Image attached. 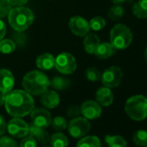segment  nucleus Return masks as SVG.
<instances>
[{
    "label": "nucleus",
    "mask_w": 147,
    "mask_h": 147,
    "mask_svg": "<svg viewBox=\"0 0 147 147\" xmlns=\"http://www.w3.org/2000/svg\"><path fill=\"white\" fill-rule=\"evenodd\" d=\"M0 147H18V143L9 136H2L0 138Z\"/></svg>",
    "instance_id": "2f4dec72"
},
{
    "label": "nucleus",
    "mask_w": 147,
    "mask_h": 147,
    "mask_svg": "<svg viewBox=\"0 0 147 147\" xmlns=\"http://www.w3.org/2000/svg\"><path fill=\"white\" fill-rule=\"evenodd\" d=\"M30 116L32 124L39 127L46 128L51 124V114L47 109L34 108L30 113Z\"/></svg>",
    "instance_id": "f8f14e48"
},
{
    "label": "nucleus",
    "mask_w": 147,
    "mask_h": 147,
    "mask_svg": "<svg viewBox=\"0 0 147 147\" xmlns=\"http://www.w3.org/2000/svg\"><path fill=\"white\" fill-rule=\"evenodd\" d=\"M124 74L122 69L118 66H111L106 68L101 74L102 84L109 88H114L119 86L123 81Z\"/></svg>",
    "instance_id": "423d86ee"
},
{
    "label": "nucleus",
    "mask_w": 147,
    "mask_h": 147,
    "mask_svg": "<svg viewBox=\"0 0 147 147\" xmlns=\"http://www.w3.org/2000/svg\"><path fill=\"white\" fill-rule=\"evenodd\" d=\"M146 99H147V97H146Z\"/></svg>",
    "instance_id": "37998d69"
},
{
    "label": "nucleus",
    "mask_w": 147,
    "mask_h": 147,
    "mask_svg": "<svg viewBox=\"0 0 147 147\" xmlns=\"http://www.w3.org/2000/svg\"><path fill=\"white\" fill-rule=\"evenodd\" d=\"M85 76H86L87 79L90 82H98L100 80L101 73L100 72V70L98 68H96L94 67H91L86 70Z\"/></svg>",
    "instance_id": "c756f323"
},
{
    "label": "nucleus",
    "mask_w": 147,
    "mask_h": 147,
    "mask_svg": "<svg viewBox=\"0 0 147 147\" xmlns=\"http://www.w3.org/2000/svg\"><path fill=\"white\" fill-rule=\"evenodd\" d=\"M5 95L6 94L2 92L0 90V106H3L5 105Z\"/></svg>",
    "instance_id": "4c0bfd02"
},
{
    "label": "nucleus",
    "mask_w": 147,
    "mask_h": 147,
    "mask_svg": "<svg viewBox=\"0 0 147 147\" xmlns=\"http://www.w3.org/2000/svg\"><path fill=\"white\" fill-rule=\"evenodd\" d=\"M6 112L14 118H22L30 114L35 108L32 96L24 90H11L5 95Z\"/></svg>",
    "instance_id": "f257e3e1"
},
{
    "label": "nucleus",
    "mask_w": 147,
    "mask_h": 147,
    "mask_svg": "<svg viewBox=\"0 0 147 147\" xmlns=\"http://www.w3.org/2000/svg\"><path fill=\"white\" fill-rule=\"evenodd\" d=\"M132 42V33L130 28L123 24H115L110 31V43L116 50L128 48Z\"/></svg>",
    "instance_id": "39448f33"
},
{
    "label": "nucleus",
    "mask_w": 147,
    "mask_h": 147,
    "mask_svg": "<svg viewBox=\"0 0 147 147\" xmlns=\"http://www.w3.org/2000/svg\"><path fill=\"white\" fill-rule=\"evenodd\" d=\"M49 143L51 147H67L68 139L63 133L55 132L50 137Z\"/></svg>",
    "instance_id": "412c9836"
},
{
    "label": "nucleus",
    "mask_w": 147,
    "mask_h": 147,
    "mask_svg": "<svg viewBox=\"0 0 147 147\" xmlns=\"http://www.w3.org/2000/svg\"><path fill=\"white\" fill-rule=\"evenodd\" d=\"M105 141L109 147H127V143L119 135H107Z\"/></svg>",
    "instance_id": "5701e85b"
},
{
    "label": "nucleus",
    "mask_w": 147,
    "mask_h": 147,
    "mask_svg": "<svg viewBox=\"0 0 147 147\" xmlns=\"http://www.w3.org/2000/svg\"><path fill=\"white\" fill-rule=\"evenodd\" d=\"M68 27L74 35L81 37L85 36L88 33H89L90 30L89 23L80 16H76L70 18L68 22Z\"/></svg>",
    "instance_id": "9d476101"
},
{
    "label": "nucleus",
    "mask_w": 147,
    "mask_h": 147,
    "mask_svg": "<svg viewBox=\"0 0 147 147\" xmlns=\"http://www.w3.org/2000/svg\"><path fill=\"white\" fill-rule=\"evenodd\" d=\"M100 43V41L99 36L94 33H88L84 37V41H83L84 49L86 50L87 53L90 55L94 54Z\"/></svg>",
    "instance_id": "a211bd4d"
},
{
    "label": "nucleus",
    "mask_w": 147,
    "mask_h": 147,
    "mask_svg": "<svg viewBox=\"0 0 147 147\" xmlns=\"http://www.w3.org/2000/svg\"><path fill=\"white\" fill-rule=\"evenodd\" d=\"M132 14L138 19L147 18V0H138L131 8Z\"/></svg>",
    "instance_id": "aec40b11"
},
{
    "label": "nucleus",
    "mask_w": 147,
    "mask_h": 147,
    "mask_svg": "<svg viewBox=\"0 0 147 147\" xmlns=\"http://www.w3.org/2000/svg\"><path fill=\"white\" fill-rule=\"evenodd\" d=\"M8 20L11 27L18 32L24 31L34 21L33 11L24 6H17L11 10L8 15Z\"/></svg>",
    "instance_id": "7ed1b4c3"
},
{
    "label": "nucleus",
    "mask_w": 147,
    "mask_h": 147,
    "mask_svg": "<svg viewBox=\"0 0 147 147\" xmlns=\"http://www.w3.org/2000/svg\"><path fill=\"white\" fill-rule=\"evenodd\" d=\"M133 142L139 147H144L147 145V131L138 130L133 135Z\"/></svg>",
    "instance_id": "a878e982"
},
{
    "label": "nucleus",
    "mask_w": 147,
    "mask_h": 147,
    "mask_svg": "<svg viewBox=\"0 0 147 147\" xmlns=\"http://www.w3.org/2000/svg\"><path fill=\"white\" fill-rule=\"evenodd\" d=\"M50 85L56 90H65L70 86V81L62 76H55L50 82Z\"/></svg>",
    "instance_id": "b1692460"
},
{
    "label": "nucleus",
    "mask_w": 147,
    "mask_h": 147,
    "mask_svg": "<svg viewBox=\"0 0 147 147\" xmlns=\"http://www.w3.org/2000/svg\"><path fill=\"white\" fill-rule=\"evenodd\" d=\"M124 13L125 10L120 5H114L109 9L107 12V17L113 21H119L123 18Z\"/></svg>",
    "instance_id": "393cba45"
},
{
    "label": "nucleus",
    "mask_w": 147,
    "mask_h": 147,
    "mask_svg": "<svg viewBox=\"0 0 147 147\" xmlns=\"http://www.w3.org/2000/svg\"><path fill=\"white\" fill-rule=\"evenodd\" d=\"M19 147H37V142L33 137L25 136L21 140Z\"/></svg>",
    "instance_id": "473e14b6"
},
{
    "label": "nucleus",
    "mask_w": 147,
    "mask_h": 147,
    "mask_svg": "<svg viewBox=\"0 0 147 147\" xmlns=\"http://www.w3.org/2000/svg\"><path fill=\"white\" fill-rule=\"evenodd\" d=\"M24 91L30 95H41L50 86V81L45 74L38 70H33L24 76L22 82Z\"/></svg>",
    "instance_id": "f03ea898"
},
{
    "label": "nucleus",
    "mask_w": 147,
    "mask_h": 147,
    "mask_svg": "<svg viewBox=\"0 0 147 147\" xmlns=\"http://www.w3.org/2000/svg\"><path fill=\"white\" fill-rule=\"evenodd\" d=\"M81 114L87 119H96L102 113L101 106L94 100H86L81 107Z\"/></svg>",
    "instance_id": "9b49d317"
},
{
    "label": "nucleus",
    "mask_w": 147,
    "mask_h": 147,
    "mask_svg": "<svg viewBox=\"0 0 147 147\" xmlns=\"http://www.w3.org/2000/svg\"><path fill=\"white\" fill-rule=\"evenodd\" d=\"M144 59H145V61H147V47H146V48H145V49H144Z\"/></svg>",
    "instance_id": "ea45409f"
},
{
    "label": "nucleus",
    "mask_w": 147,
    "mask_h": 147,
    "mask_svg": "<svg viewBox=\"0 0 147 147\" xmlns=\"http://www.w3.org/2000/svg\"><path fill=\"white\" fill-rule=\"evenodd\" d=\"M29 134L33 137L36 142L41 144H47L49 141V136L44 128L35 125L34 124H30L29 125Z\"/></svg>",
    "instance_id": "f3484780"
},
{
    "label": "nucleus",
    "mask_w": 147,
    "mask_h": 147,
    "mask_svg": "<svg viewBox=\"0 0 147 147\" xmlns=\"http://www.w3.org/2000/svg\"><path fill=\"white\" fill-rule=\"evenodd\" d=\"M89 23V27L94 31H100L106 26V20L102 17H94Z\"/></svg>",
    "instance_id": "cd10ccee"
},
{
    "label": "nucleus",
    "mask_w": 147,
    "mask_h": 147,
    "mask_svg": "<svg viewBox=\"0 0 147 147\" xmlns=\"http://www.w3.org/2000/svg\"><path fill=\"white\" fill-rule=\"evenodd\" d=\"M67 114L71 118H77L81 115V108L77 106H70L67 110Z\"/></svg>",
    "instance_id": "72a5a7b5"
},
{
    "label": "nucleus",
    "mask_w": 147,
    "mask_h": 147,
    "mask_svg": "<svg viewBox=\"0 0 147 147\" xmlns=\"http://www.w3.org/2000/svg\"><path fill=\"white\" fill-rule=\"evenodd\" d=\"M43 147H51V146H43Z\"/></svg>",
    "instance_id": "a19ab883"
},
{
    "label": "nucleus",
    "mask_w": 147,
    "mask_h": 147,
    "mask_svg": "<svg viewBox=\"0 0 147 147\" xmlns=\"http://www.w3.org/2000/svg\"><path fill=\"white\" fill-rule=\"evenodd\" d=\"M116 49L112 46L110 42H100L94 52V55L99 59H108L114 53Z\"/></svg>",
    "instance_id": "6ab92c4d"
},
{
    "label": "nucleus",
    "mask_w": 147,
    "mask_h": 147,
    "mask_svg": "<svg viewBox=\"0 0 147 147\" xmlns=\"http://www.w3.org/2000/svg\"><path fill=\"white\" fill-rule=\"evenodd\" d=\"M8 3L13 6H23L24 5L27 4L29 0H7Z\"/></svg>",
    "instance_id": "c9c22d12"
},
{
    "label": "nucleus",
    "mask_w": 147,
    "mask_h": 147,
    "mask_svg": "<svg viewBox=\"0 0 147 147\" xmlns=\"http://www.w3.org/2000/svg\"><path fill=\"white\" fill-rule=\"evenodd\" d=\"M55 58L52 54L43 53L36 58V63L39 69L42 71H48L55 67Z\"/></svg>",
    "instance_id": "dca6fc26"
},
{
    "label": "nucleus",
    "mask_w": 147,
    "mask_h": 147,
    "mask_svg": "<svg viewBox=\"0 0 147 147\" xmlns=\"http://www.w3.org/2000/svg\"><path fill=\"white\" fill-rule=\"evenodd\" d=\"M76 147H101V144L98 137L87 136L79 140Z\"/></svg>",
    "instance_id": "4be33fe9"
},
{
    "label": "nucleus",
    "mask_w": 147,
    "mask_h": 147,
    "mask_svg": "<svg viewBox=\"0 0 147 147\" xmlns=\"http://www.w3.org/2000/svg\"><path fill=\"white\" fill-rule=\"evenodd\" d=\"M113 94L111 88L107 87L100 88L95 94V101L99 103L101 107H109L113 102Z\"/></svg>",
    "instance_id": "4468645a"
},
{
    "label": "nucleus",
    "mask_w": 147,
    "mask_h": 147,
    "mask_svg": "<svg viewBox=\"0 0 147 147\" xmlns=\"http://www.w3.org/2000/svg\"><path fill=\"white\" fill-rule=\"evenodd\" d=\"M40 101L42 105L46 108L54 109L60 103V96L55 91L46 90L43 94H41Z\"/></svg>",
    "instance_id": "2eb2a0df"
},
{
    "label": "nucleus",
    "mask_w": 147,
    "mask_h": 147,
    "mask_svg": "<svg viewBox=\"0 0 147 147\" xmlns=\"http://www.w3.org/2000/svg\"><path fill=\"white\" fill-rule=\"evenodd\" d=\"M16 49L15 42L11 39H2L0 41V52L4 54H11Z\"/></svg>",
    "instance_id": "bb28decb"
},
{
    "label": "nucleus",
    "mask_w": 147,
    "mask_h": 147,
    "mask_svg": "<svg viewBox=\"0 0 147 147\" xmlns=\"http://www.w3.org/2000/svg\"><path fill=\"white\" fill-rule=\"evenodd\" d=\"M9 134L17 138H23L29 134V125L21 118L11 119L7 125Z\"/></svg>",
    "instance_id": "1a4fd4ad"
},
{
    "label": "nucleus",
    "mask_w": 147,
    "mask_h": 147,
    "mask_svg": "<svg viewBox=\"0 0 147 147\" xmlns=\"http://www.w3.org/2000/svg\"><path fill=\"white\" fill-rule=\"evenodd\" d=\"M6 34V25L5 24L0 20V41H1Z\"/></svg>",
    "instance_id": "e433bc0d"
},
{
    "label": "nucleus",
    "mask_w": 147,
    "mask_h": 147,
    "mask_svg": "<svg viewBox=\"0 0 147 147\" xmlns=\"http://www.w3.org/2000/svg\"><path fill=\"white\" fill-rule=\"evenodd\" d=\"M144 147H147V145H146V146H144Z\"/></svg>",
    "instance_id": "79ce46f5"
},
{
    "label": "nucleus",
    "mask_w": 147,
    "mask_h": 147,
    "mask_svg": "<svg viewBox=\"0 0 147 147\" xmlns=\"http://www.w3.org/2000/svg\"><path fill=\"white\" fill-rule=\"evenodd\" d=\"M110 1L114 5H121L125 2V0H110Z\"/></svg>",
    "instance_id": "58836bf2"
},
{
    "label": "nucleus",
    "mask_w": 147,
    "mask_h": 147,
    "mask_svg": "<svg viewBox=\"0 0 147 147\" xmlns=\"http://www.w3.org/2000/svg\"><path fill=\"white\" fill-rule=\"evenodd\" d=\"M55 67L63 75H71L76 71L77 63L73 55L67 52H63L58 55L55 58Z\"/></svg>",
    "instance_id": "0eeeda50"
},
{
    "label": "nucleus",
    "mask_w": 147,
    "mask_h": 147,
    "mask_svg": "<svg viewBox=\"0 0 147 147\" xmlns=\"http://www.w3.org/2000/svg\"><path fill=\"white\" fill-rule=\"evenodd\" d=\"M91 124L88 119L84 117L74 118L67 124V129L68 133L75 138H83L90 130Z\"/></svg>",
    "instance_id": "6e6552de"
},
{
    "label": "nucleus",
    "mask_w": 147,
    "mask_h": 147,
    "mask_svg": "<svg viewBox=\"0 0 147 147\" xmlns=\"http://www.w3.org/2000/svg\"><path fill=\"white\" fill-rule=\"evenodd\" d=\"M11 9V5L7 0H0V18L8 17Z\"/></svg>",
    "instance_id": "7c9ffc66"
},
{
    "label": "nucleus",
    "mask_w": 147,
    "mask_h": 147,
    "mask_svg": "<svg viewBox=\"0 0 147 147\" xmlns=\"http://www.w3.org/2000/svg\"><path fill=\"white\" fill-rule=\"evenodd\" d=\"M51 125H52V127L58 131H63L65 129H67V121L65 118L61 117V116H57V117H55L52 120H51Z\"/></svg>",
    "instance_id": "c85d7f7f"
},
{
    "label": "nucleus",
    "mask_w": 147,
    "mask_h": 147,
    "mask_svg": "<svg viewBox=\"0 0 147 147\" xmlns=\"http://www.w3.org/2000/svg\"><path fill=\"white\" fill-rule=\"evenodd\" d=\"M15 83V79L12 73L5 68L0 69V90L7 94L12 90Z\"/></svg>",
    "instance_id": "ddd939ff"
},
{
    "label": "nucleus",
    "mask_w": 147,
    "mask_h": 147,
    "mask_svg": "<svg viewBox=\"0 0 147 147\" xmlns=\"http://www.w3.org/2000/svg\"><path fill=\"white\" fill-rule=\"evenodd\" d=\"M6 130H7V123L5 118L2 115H0V137L5 134Z\"/></svg>",
    "instance_id": "f704fd0d"
},
{
    "label": "nucleus",
    "mask_w": 147,
    "mask_h": 147,
    "mask_svg": "<svg viewBox=\"0 0 147 147\" xmlns=\"http://www.w3.org/2000/svg\"><path fill=\"white\" fill-rule=\"evenodd\" d=\"M125 112L127 116L135 120L141 121L147 117V99L146 97L137 94L127 99L125 104Z\"/></svg>",
    "instance_id": "20e7f679"
}]
</instances>
